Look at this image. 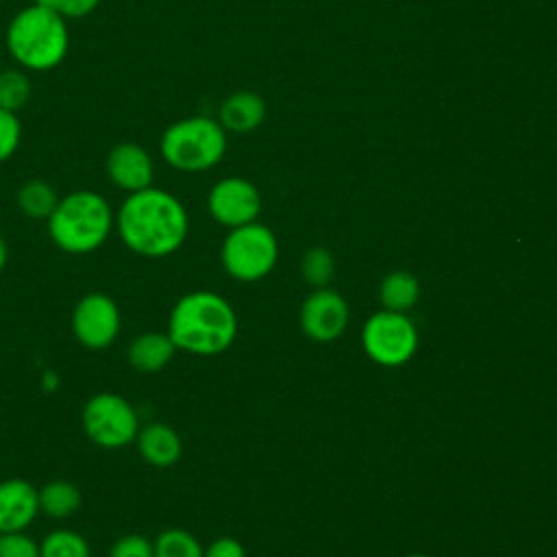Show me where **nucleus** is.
<instances>
[{"label": "nucleus", "mask_w": 557, "mask_h": 557, "mask_svg": "<svg viewBox=\"0 0 557 557\" xmlns=\"http://www.w3.org/2000/svg\"><path fill=\"white\" fill-rule=\"evenodd\" d=\"M115 231L128 250L159 259L183 246L189 218L174 194L150 185L124 198L115 213Z\"/></svg>", "instance_id": "1"}, {"label": "nucleus", "mask_w": 557, "mask_h": 557, "mask_svg": "<svg viewBox=\"0 0 557 557\" xmlns=\"http://www.w3.org/2000/svg\"><path fill=\"white\" fill-rule=\"evenodd\" d=\"M176 346L191 355H220L237 335V315L231 302L207 289L181 296L168 318L165 331Z\"/></svg>", "instance_id": "2"}, {"label": "nucleus", "mask_w": 557, "mask_h": 557, "mask_svg": "<svg viewBox=\"0 0 557 557\" xmlns=\"http://www.w3.org/2000/svg\"><path fill=\"white\" fill-rule=\"evenodd\" d=\"M7 50L22 70H54L70 50L67 20L57 11L33 2L17 11L9 22Z\"/></svg>", "instance_id": "3"}, {"label": "nucleus", "mask_w": 557, "mask_h": 557, "mask_svg": "<svg viewBox=\"0 0 557 557\" xmlns=\"http://www.w3.org/2000/svg\"><path fill=\"white\" fill-rule=\"evenodd\" d=\"M46 224L57 248L70 255H87L109 239L115 228V213L102 194L76 189L59 198Z\"/></svg>", "instance_id": "4"}, {"label": "nucleus", "mask_w": 557, "mask_h": 557, "mask_svg": "<svg viewBox=\"0 0 557 557\" xmlns=\"http://www.w3.org/2000/svg\"><path fill=\"white\" fill-rule=\"evenodd\" d=\"M226 131L207 115L172 122L159 141L163 161L178 172H205L218 165L226 152Z\"/></svg>", "instance_id": "5"}, {"label": "nucleus", "mask_w": 557, "mask_h": 557, "mask_svg": "<svg viewBox=\"0 0 557 557\" xmlns=\"http://www.w3.org/2000/svg\"><path fill=\"white\" fill-rule=\"evenodd\" d=\"M276 259L278 242L274 233L257 220L231 228L220 248V261L226 274L244 283L268 276L274 270Z\"/></svg>", "instance_id": "6"}, {"label": "nucleus", "mask_w": 557, "mask_h": 557, "mask_svg": "<svg viewBox=\"0 0 557 557\" xmlns=\"http://www.w3.org/2000/svg\"><path fill=\"white\" fill-rule=\"evenodd\" d=\"M85 435L100 448H122L133 444L139 431L135 407L115 392L94 394L81 413Z\"/></svg>", "instance_id": "7"}, {"label": "nucleus", "mask_w": 557, "mask_h": 557, "mask_svg": "<svg viewBox=\"0 0 557 557\" xmlns=\"http://www.w3.org/2000/svg\"><path fill=\"white\" fill-rule=\"evenodd\" d=\"M361 344L374 363L398 368L416 355L418 329L405 313L381 309L366 320L361 329Z\"/></svg>", "instance_id": "8"}, {"label": "nucleus", "mask_w": 557, "mask_h": 557, "mask_svg": "<svg viewBox=\"0 0 557 557\" xmlns=\"http://www.w3.org/2000/svg\"><path fill=\"white\" fill-rule=\"evenodd\" d=\"M120 329V307L111 296L102 292H91L74 305L72 333L81 346L89 350L109 348L117 339Z\"/></svg>", "instance_id": "9"}, {"label": "nucleus", "mask_w": 557, "mask_h": 557, "mask_svg": "<svg viewBox=\"0 0 557 557\" xmlns=\"http://www.w3.org/2000/svg\"><path fill=\"white\" fill-rule=\"evenodd\" d=\"M207 209L211 218L226 228L244 226L257 220L261 211V194L248 178L226 176L211 187Z\"/></svg>", "instance_id": "10"}, {"label": "nucleus", "mask_w": 557, "mask_h": 557, "mask_svg": "<svg viewBox=\"0 0 557 557\" xmlns=\"http://www.w3.org/2000/svg\"><path fill=\"white\" fill-rule=\"evenodd\" d=\"M348 302L342 294L329 287L311 292L300 307V329L313 342H333L348 326Z\"/></svg>", "instance_id": "11"}, {"label": "nucleus", "mask_w": 557, "mask_h": 557, "mask_svg": "<svg viewBox=\"0 0 557 557\" xmlns=\"http://www.w3.org/2000/svg\"><path fill=\"white\" fill-rule=\"evenodd\" d=\"M107 174L117 189L133 194L152 185L154 163L144 146L120 141L107 154Z\"/></svg>", "instance_id": "12"}, {"label": "nucleus", "mask_w": 557, "mask_h": 557, "mask_svg": "<svg viewBox=\"0 0 557 557\" xmlns=\"http://www.w3.org/2000/svg\"><path fill=\"white\" fill-rule=\"evenodd\" d=\"M39 516V492L26 479L0 481V533L26 531Z\"/></svg>", "instance_id": "13"}, {"label": "nucleus", "mask_w": 557, "mask_h": 557, "mask_svg": "<svg viewBox=\"0 0 557 557\" xmlns=\"http://www.w3.org/2000/svg\"><path fill=\"white\" fill-rule=\"evenodd\" d=\"M135 446L146 463L154 468H170L183 455L181 435L165 422H150L139 426Z\"/></svg>", "instance_id": "14"}, {"label": "nucleus", "mask_w": 557, "mask_h": 557, "mask_svg": "<svg viewBox=\"0 0 557 557\" xmlns=\"http://www.w3.org/2000/svg\"><path fill=\"white\" fill-rule=\"evenodd\" d=\"M268 115L265 100L248 89L226 96L218 111V122L228 133H250L263 124Z\"/></svg>", "instance_id": "15"}, {"label": "nucleus", "mask_w": 557, "mask_h": 557, "mask_svg": "<svg viewBox=\"0 0 557 557\" xmlns=\"http://www.w3.org/2000/svg\"><path fill=\"white\" fill-rule=\"evenodd\" d=\"M176 346L172 344L168 333H157V331H148L137 335L126 350L128 363L144 374H154L161 372L174 357Z\"/></svg>", "instance_id": "16"}, {"label": "nucleus", "mask_w": 557, "mask_h": 557, "mask_svg": "<svg viewBox=\"0 0 557 557\" xmlns=\"http://www.w3.org/2000/svg\"><path fill=\"white\" fill-rule=\"evenodd\" d=\"M420 298V283L407 270H394L383 276L379 285V300L383 309L405 313L409 311Z\"/></svg>", "instance_id": "17"}, {"label": "nucleus", "mask_w": 557, "mask_h": 557, "mask_svg": "<svg viewBox=\"0 0 557 557\" xmlns=\"http://www.w3.org/2000/svg\"><path fill=\"white\" fill-rule=\"evenodd\" d=\"M39 492V513L48 518L63 520L78 511L81 507V492L70 481H50Z\"/></svg>", "instance_id": "18"}, {"label": "nucleus", "mask_w": 557, "mask_h": 557, "mask_svg": "<svg viewBox=\"0 0 557 557\" xmlns=\"http://www.w3.org/2000/svg\"><path fill=\"white\" fill-rule=\"evenodd\" d=\"M57 202H59V196H57L54 187L46 181L33 178V181H26L17 189V207L26 218L48 220L50 213L54 211Z\"/></svg>", "instance_id": "19"}, {"label": "nucleus", "mask_w": 557, "mask_h": 557, "mask_svg": "<svg viewBox=\"0 0 557 557\" xmlns=\"http://www.w3.org/2000/svg\"><path fill=\"white\" fill-rule=\"evenodd\" d=\"M152 553L154 557H202L205 548L189 531L172 527L152 540Z\"/></svg>", "instance_id": "20"}, {"label": "nucleus", "mask_w": 557, "mask_h": 557, "mask_svg": "<svg viewBox=\"0 0 557 557\" xmlns=\"http://www.w3.org/2000/svg\"><path fill=\"white\" fill-rule=\"evenodd\" d=\"M39 557H91V550L81 533L57 529L39 542Z\"/></svg>", "instance_id": "21"}, {"label": "nucleus", "mask_w": 557, "mask_h": 557, "mask_svg": "<svg viewBox=\"0 0 557 557\" xmlns=\"http://www.w3.org/2000/svg\"><path fill=\"white\" fill-rule=\"evenodd\" d=\"M33 87L24 70L11 67L0 72V109L17 113L30 100Z\"/></svg>", "instance_id": "22"}, {"label": "nucleus", "mask_w": 557, "mask_h": 557, "mask_svg": "<svg viewBox=\"0 0 557 557\" xmlns=\"http://www.w3.org/2000/svg\"><path fill=\"white\" fill-rule=\"evenodd\" d=\"M302 278L313 287H326L335 274V259L329 248L315 246L302 255L300 261Z\"/></svg>", "instance_id": "23"}, {"label": "nucleus", "mask_w": 557, "mask_h": 557, "mask_svg": "<svg viewBox=\"0 0 557 557\" xmlns=\"http://www.w3.org/2000/svg\"><path fill=\"white\" fill-rule=\"evenodd\" d=\"M0 557H39V542L24 531L0 533Z\"/></svg>", "instance_id": "24"}, {"label": "nucleus", "mask_w": 557, "mask_h": 557, "mask_svg": "<svg viewBox=\"0 0 557 557\" xmlns=\"http://www.w3.org/2000/svg\"><path fill=\"white\" fill-rule=\"evenodd\" d=\"M22 139V124L17 120V113L0 109V163L13 157Z\"/></svg>", "instance_id": "25"}, {"label": "nucleus", "mask_w": 557, "mask_h": 557, "mask_svg": "<svg viewBox=\"0 0 557 557\" xmlns=\"http://www.w3.org/2000/svg\"><path fill=\"white\" fill-rule=\"evenodd\" d=\"M109 557H154L152 542L139 533L122 535L113 542Z\"/></svg>", "instance_id": "26"}, {"label": "nucleus", "mask_w": 557, "mask_h": 557, "mask_svg": "<svg viewBox=\"0 0 557 557\" xmlns=\"http://www.w3.org/2000/svg\"><path fill=\"white\" fill-rule=\"evenodd\" d=\"M35 2L57 11L65 20H81L94 13L102 0H35Z\"/></svg>", "instance_id": "27"}, {"label": "nucleus", "mask_w": 557, "mask_h": 557, "mask_svg": "<svg viewBox=\"0 0 557 557\" xmlns=\"http://www.w3.org/2000/svg\"><path fill=\"white\" fill-rule=\"evenodd\" d=\"M202 557H246V550L235 537H218L205 548Z\"/></svg>", "instance_id": "28"}, {"label": "nucleus", "mask_w": 557, "mask_h": 557, "mask_svg": "<svg viewBox=\"0 0 557 557\" xmlns=\"http://www.w3.org/2000/svg\"><path fill=\"white\" fill-rule=\"evenodd\" d=\"M7 255H9V252H7V244H4V239L0 237V270H2L4 263H7Z\"/></svg>", "instance_id": "29"}, {"label": "nucleus", "mask_w": 557, "mask_h": 557, "mask_svg": "<svg viewBox=\"0 0 557 557\" xmlns=\"http://www.w3.org/2000/svg\"><path fill=\"white\" fill-rule=\"evenodd\" d=\"M405 557H426V555H422V553H411V555H405Z\"/></svg>", "instance_id": "30"}]
</instances>
